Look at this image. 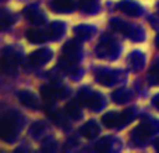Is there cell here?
<instances>
[{"label":"cell","mask_w":159,"mask_h":153,"mask_svg":"<svg viewBox=\"0 0 159 153\" xmlns=\"http://www.w3.org/2000/svg\"><path fill=\"white\" fill-rule=\"evenodd\" d=\"M50 7L56 13H71L75 8V2L74 0H52Z\"/></svg>","instance_id":"7c38bea8"},{"label":"cell","mask_w":159,"mask_h":153,"mask_svg":"<svg viewBox=\"0 0 159 153\" xmlns=\"http://www.w3.org/2000/svg\"><path fill=\"white\" fill-rule=\"evenodd\" d=\"M105 104H106V102H105L103 96H102L101 93L92 92V95H91L87 107H88V109H91L92 111H101V110L105 107Z\"/></svg>","instance_id":"e0dca14e"},{"label":"cell","mask_w":159,"mask_h":153,"mask_svg":"<svg viewBox=\"0 0 159 153\" xmlns=\"http://www.w3.org/2000/svg\"><path fill=\"white\" fill-rule=\"evenodd\" d=\"M48 36H49V39H53V41H56V39H60L61 36L64 35V24L60 21H55L52 22V24L49 25V28H48Z\"/></svg>","instance_id":"ac0fdd59"},{"label":"cell","mask_w":159,"mask_h":153,"mask_svg":"<svg viewBox=\"0 0 159 153\" xmlns=\"http://www.w3.org/2000/svg\"><path fill=\"white\" fill-rule=\"evenodd\" d=\"M117 8L121 13H124L126 15H130V17H138L143 13L141 6L138 3L133 2V0H121L117 4Z\"/></svg>","instance_id":"8fae6325"},{"label":"cell","mask_w":159,"mask_h":153,"mask_svg":"<svg viewBox=\"0 0 159 153\" xmlns=\"http://www.w3.org/2000/svg\"><path fill=\"white\" fill-rule=\"evenodd\" d=\"M102 123H103V125L107 127V128L120 127V114L116 111L106 113V114H103V117H102Z\"/></svg>","instance_id":"ffe728a7"},{"label":"cell","mask_w":159,"mask_h":153,"mask_svg":"<svg viewBox=\"0 0 159 153\" xmlns=\"http://www.w3.org/2000/svg\"><path fill=\"white\" fill-rule=\"evenodd\" d=\"M46 129H48V125L43 121H36V123H34L30 127V135L34 139H41V138L45 137Z\"/></svg>","instance_id":"d6986e66"},{"label":"cell","mask_w":159,"mask_h":153,"mask_svg":"<svg viewBox=\"0 0 159 153\" xmlns=\"http://www.w3.org/2000/svg\"><path fill=\"white\" fill-rule=\"evenodd\" d=\"M154 148L157 149V151H159V138H158V139L154 142Z\"/></svg>","instance_id":"1f68e13d"},{"label":"cell","mask_w":159,"mask_h":153,"mask_svg":"<svg viewBox=\"0 0 159 153\" xmlns=\"http://www.w3.org/2000/svg\"><path fill=\"white\" fill-rule=\"evenodd\" d=\"M149 82L154 85H159V63L154 64L149 70Z\"/></svg>","instance_id":"f546056e"},{"label":"cell","mask_w":159,"mask_h":153,"mask_svg":"<svg viewBox=\"0 0 159 153\" xmlns=\"http://www.w3.org/2000/svg\"><path fill=\"white\" fill-rule=\"evenodd\" d=\"M110 27H112L115 31L120 32L121 35L127 36V38H130L131 41H134V42H140V41H143V39L145 38L144 31L141 29L138 25L130 24V22H126V21H123V20H120V18H113L112 21H110Z\"/></svg>","instance_id":"3957f363"},{"label":"cell","mask_w":159,"mask_h":153,"mask_svg":"<svg viewBox=\"0 0 159 153\" xmlns=\"http://www.w3.org/2000/svg\"><path fill=\"white\" fill-rule=\"evenodd\" d=\"M24 15L31 24L34 25H42L46 22V15L41 11V8H38L36 6H30L25 8Z\"/></svg>","instance_id":"30bf717a"},{"label":"cell","mask_w":159,"mask_h":153,"mask_svg":"<svg viewBox=\"0 0 159 153\" xmlns=\"http://www.w3.org/2000/svg\"><path fill=\"white\" fill-rule=\"evenodd\" d=\"M20 63V55L11 47H6L2 55V70L6 74L14 75Z\"/></svg>","instance_id":"8992f818"},{"label":"cell","mask_w":159,"mask_h":153,"mask_svg":"<svg viewBox=\"0 0 159 153\" xmlns=\"http://www.w3.org/2000/svg\"><path fill=\"white\" fill-rule=\"evenodd\" d=\"M67 113L66 111H60V110L57 109H53V110H49L48 111V116H49V118L53 121L55 124H57V125L60 127H64L67 124V117H66Z\"/></svg>","instance_id":"603a6c76"},{"label":"cell","mask_w":159,"mask_h":153,"mask_svg":"<svg viewBox=\"0 0 159 153\" xmlns=\"http://www.w3.org/2000/svg\"><path fill=\"white\" fill-rule=\"evenodd\" d=\"M95 53L99 59H106V60H115L119 56V43L116 39L110 35H103L96 45Z\"/></svg>","instance_id":"277c9868"},{"label":"cell","mask_w":159,"mask_h":153,"mask_svg":"<svg viewBox=\"0 0 159 153\" xmlns=\"http://www.w3.org/2000/svg\"><path fill=\"white\" fill-rule=\"evenodd\" d=\"M80 7L84 13L93 14L98 11V3L96 0H80Z\"/></svg>","instance_id":"d4e9b609"},{"label":"cell","mask_w":159,"mask_h":153,"mask_svg":"<svg viewBox=\"0 0 159 153\" xmlns=\"http://www.w3.org/2000/svg\"><path fill=\"white\" fill-rule=\"evenodd\" d=\"M0 22H2V29H7V28L14 22V15L13 14H10V13H7L6 10H2Z\"/></svg>","instance_id":"83f0119b"},{"label":"cell","mask_w":159,"mask_h":153,"mask_svg":"<svg viewBox=\"0 0 159 153\" xmlns=\"http://www.w3.org/2000/svg\"><path fill=\"white\" fill-rule=\"evenodd\" d=\"M152 104H154V106L159 110V93H157V95L152 98Z\"/></svg>","instance_id":"4dcf8cb0"},{"label":"cell","mask_w":159,"mask_h":153,"mask_svg":"<svg viewBox=\"0 0 159 153\" xmlns=\"http://www.w3.org/2000/svg\"><path fill=\"white\" fill-rule=\"evenodd\" d=\"M81 106H82V104L80 103L78 100L70 102V103L66 104V107H64V111L67 113V116H69L70 118H73V120H78V118L82 116Z\"/></svg>","instance_id":"44dd1931"},{"label":"cell","mask_w":159,"mask_h":153,"mask_svg":"<svg viewBox=\"0 0 159 153\" xmlns=\"http://www.w3.org/2000/svg\"><path fill=\"white\" fill-rule=\"evenodd\" d=\"M18 134V117L14 111H10L3 117L0 123V135L6 142H13Z\"/></svg>","instance_id":"5b68a950"},{"label":"cell","mask_w":159,"mask_h":153,"mask_svg":"<svg viewBox=\"0 0 159 153\" xmlns=\"http://www.w3.org/2000/svg\"><path fill=\"white\" fill-rule=\"evenodd\" d=\"M52 57H53V53L50 49H39L36 52L31 53L28 61H30V64L32 67H41L43 64L49 63L52 60Z\"/></svg>","instance_id":"9c48e42d"},{"label":"cell","mask_w":159,"mask_h":153,"mask_svg":"<svg viewBox=\"0 0 159 153\" xmlns=\"http://www.w3.org/2000/svg\"><path fill=\"white\" fill-rule=\"evenodd\" d=\"M67 93H69V90H67L66 88H63L61 85H43V86L41 88L42 98L49 104L59 100V99H63Z\"/></svg>","instance_id":"52a82bcc"},{"label":"cell","mask_w":159,"mask_h":153,"mask_svg":"<svg viewBox=\"0 0 159 153\" xmlns=\"http://www.w3.org/2000/svg\"><path fill=\"white\" fill-rule=\"evenodd\" d=\"M155 45H157V47L159 49V36H157V39H155Z\"/></svg>","instance_id":"d6a6232c"},{"label":"cell","mask_w":159,"mask_h":153,"mask_svg":"<svg viewBox=\"0 0 159 153\" xmlns=\"http://www.w3.org/2000/svg\"><path fill=\"white\" fill-rule=\"evenodd\" d=\"M81 39H71L63 46L61 50V57H60V64L61 68L67 70V71H73L77 68V64L80 61V52H81Z\"/></svg>","instance_id":"6da1fadb"},{"label":"cell","mask_w":159,"mask_h":153,"mask_svg":"<svg viewBox=\"0 0 159 153\" xmlns=\"http://www.w3.org/2000/svg\"><path fill=\"white\" fill-rule=\"evenodd\" d=\"M119 72L115 70H106L102 68L95 72V79L98 84L103 85V86H112L119 81Z\"/></svg>","instance_id":"ba28073f"},{"label":"cell","mask_w":159,"mask_h":153,"mask_svg":"<svg viewBox=\"0 0 159 153\" xmlns=\"http://www.w3.org/2000/svg\"><path fill=\"white\" fill-rule=\"evenodd\" d=\"M18 100L21 102L25 107L32 109V110L38 109V106H39L38 98H36L32 92H30V90H20L18 92Z\"/></svg>","instance_id":"5bb4252c"},{"label":"cell","mask_w":159,"mask_h":153,"mask_svg":"<svg viewBox=\"0 0 159 153\" xmlns=\"http://www.w3.org/2000/svg\"><path fill=\"white\" fill-rule=\"evenodd\" d=\"M27 39L31 43H43L45 41L49 39V36H48V32H43L41 29H28Z\"/></svg>","instance_id":"7402d4cb"},{"label":"cell","mask_w":159,"mask_h":153,"mask_svg":"<svg viewBox=\"0 0 159 153\" xmlns=\"http://www.w3.org/2000/svg\"><path fill=\"white\" fill-rule=\"evenodd\" d=\"M91 95H92V90L87 89V88H82V89L78 92V95H77V100L82 104V106H87L88 102H89Z\"/></svg>","instance_id":"f1b7e54d"},{"label":"cell","mask_w":159,"mask_h":153,"mask_svg":"<svg viewBox=\"0 0 159 153\" xmlns=\"http://www.w3.org/2000/svg\"><path fill=\"white\" fill-rule=\"evenodd\" d=\"M157 132H159V120L149 118V120L143 121L138 127H135L131 134V141L135 145H143Z\"/></svg>","instance_id":"7a4b0ae2"},{"label":"cell","mask_w":159,"mask_h":153,"mask_svg":"<svg viewBox=\"0 0 159 153\" xmlns=\"http://www.w3.org/2000/svg\"><path fill=\"white\" fill-rule=\"evenodd\" d=\"M112 148V138L110 137H105L102 139H99L98 142L95 143V151L101 152V153H106L110 151Z\"/></svg>","instance_id":"484cf974"},{"label":"cell","mask_w":159,"mask_h":153,"mask_svg":"<svg viewBox=\"0 0 159 153\" xmlns=\"http://www.w3.org/2000/svg\"><path fill=\"white\" fill-rule=\"evenodd\" d=\"M135 117V109H126L123 113H120V127H126L130 124Z\"/></svg>","instance_id":"4316f807"},{"label":"cell","mask_w":159,"mask_h":153,"mask_svg":"<svg viewBox=\"0 0 159 153\" xmlns=\"http://www.w3.org/2000/svg\"><path fill=\"white\" fill-rule=\"evenodd\" d=\"M112 99L117 104H126L133 99V93L127 88H119L112 93Z\"/></svg>","instance_id":"2e32d148"},{"label":"cell","mask_w":159,"mask_h":153,"mask_svg":"<svg viewBox=\"0 0 159 153\" xmlns=\"http://www.w3.org/2000/svg\"><path fill=\"white\" fill-rule=\"evenodd\" d=\"M95 32V28L92 25H78V27L74 28V33L78 39H88L93 35Z\"/></svg>","instance_id":"cb8c5ba5"},{"label":"cell","mask_w":159,"mask_h":153,"mask_svg":"<svg viewBox=\"0 0 159 153\" xmlns=\"http://www.w3.org/2000/svg\"><path fill=\"white\" fill-rule=\"evenodd\" d=\"M99 131H101V129H99L98 123L93 120H89L81 127L80 134L84 138H87V139H93V138H96L99 135Z\"/></svg>","instance_id":"4fadbf2b"},{"label":"cell","mask_w":159,"mask_h":153,"mask_svg":"<svg viewBox=\"0 0 159 153\" xmlns=\"http://www.w3.org/2000/svg\"><path fill=\"white\" fill-rule=\"evenodd\" d=\"M129 64L134 71H141L145 67V56L140 50H134L129 56Z\"/></svg>","instance_id":"9a60e30c"}]
</instances>
